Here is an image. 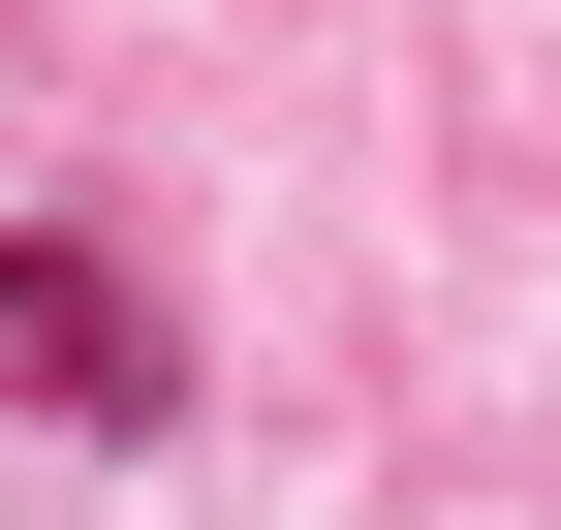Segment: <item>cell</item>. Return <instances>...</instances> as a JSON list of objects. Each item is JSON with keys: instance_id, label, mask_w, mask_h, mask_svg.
I'll use <instances>...</instances> for the list:
<instances>
[{"instance_id": "1", "label": "cell", "mask_w": 561, "mask_h": 530, "mask_svg": "<svg viewBox=\"0 0 561 530\" xmlns=\"http://www.w3.org/2000/svg\"><path fill=\"white\" fill-rule=\"evenodd\" d=\"M0 406H32V437H157V406H187V344L125 312V250L0 219Z\"/></svg>"}]
</instances>
